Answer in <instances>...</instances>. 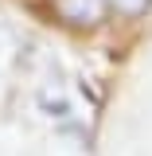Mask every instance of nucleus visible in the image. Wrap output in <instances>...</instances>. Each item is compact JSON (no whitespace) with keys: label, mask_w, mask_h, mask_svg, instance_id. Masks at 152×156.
<instances>
[{"label":"nucleus","mask_w":152,"mask_h":156,"mask_svg":"<svg viewBox=\"0 0 152 156\" xmlns=\"http://www.w3.org/2000/svg\"><path fill=\"white\" fill-rule=\"evenodd\" d=\"M117 12H125V16H136V12H144V4L148 0H113Z\"/></svg>","instance_id":"f03ea898"},{"label":"nucleus","mask_w":152,"mask_h":156,"mask_svg":"<svg viewBox=\"0 0 152 156\" xmlns=\"http://www.w3.org/2000/svg\"><path fill=\"white\" fill-rule=\"evenodd\" d=\"M105 8V0H58V12L70 23H94Z\"/></svg>","instance_id":"f257e3e1"}]
</instances>
